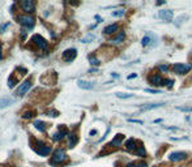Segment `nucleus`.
<instances>
[{
  "mask_svg": "<svg viewBox=\"0 0 192 167\" xmlns=\"http://www.w3.org/2000/svg\"><path fill=\"white\" fill-rule=\"evenodd\" d=\"M64 161H67V154L63 149H56L54 152L52 157H51V164L55 166V164H60L63 163Z\"/></svg>",
  "mask_w": 192,
  "mask_h": 167,
  "instance_id": "f257e3e1",
  "label": "nucleus"
},
{
  "mask_svg": "<svg viewBox=\"0 0 192 167\" xmlns=\"http://www.w3.org/2000/svg\"><path fill=\"white\" fill-rule=\"evenodd\" d=\"M17 20H19V22L21 25H24V26H26L28 29H31L33 26H34L35 24V20L31 17V16L29 15H20L17 16Z\"/></svg>",
  "mask_w": 192,
  "mask_h": 167,
  "instance_id": "f03ea898",
  "label": "nucleus"
},
{
  "mask_svg": "<svg viewBox=\"0 0 192 167\" xmlns=\"http://www.w3.org/2000/svg\"><path fill=\"white\" fill-rule=\"evenodd\" d=\"M192 65L191 64H182V63H178V64L173 65V72L177 74H186L191 71Z\"/></svg>",
  "mask_w": 192,
  "mask_h": 167,
  "instance_id": "7ed1b4c3",
  "label": "nucleus"
},
{
  "mask_svg": "<svg viewBox=\"0 0 192 167\" xmlns=\"http://www.w3.org/2000/svg\"><path fill=\"white\" fill-rule=\"evenodd\" d=\"M31 42H33V43H34L39 50H46L47 46H48L47 40L45 39L42 35H39V34L33 35V37H31Z\"/></svg>",
  "mask_w": 192,
  "mask_h": 167,
  "instance_id": "20e7f679",
  "label": "nucleus"
},
{
  "mask_svg": "<svg viewBox=\"0 0 192 167\" xmlns=\"http://www.w3.org/2000/svg\"><path fill=\"white\" fill-rule=\"evenodd\" d=\"M37 146H38V148L35 149V152H37L39 155H42V157L50 154V152H51V146L46 145V144H43V142H41V141H38V142H37Z\"/></svg>",
  "mask_w": 192,
  "mask_h": 167,
  "instance_id": "39448f33",
  "label": "nucleus"
},
{
  "mask_svg": "<svg viewBox=\"0 0 192 167\" xmlns=\"http://www.w3.org/2000/svg\"><path fill=\"white\" fill-rule=\"evenodd\" d=\"M31 87V80H26V81H24V82L21 84L19 86V89H17V95L19 97H22V95H25V94L29 91V89Z\"/></svg>",
  "mask_w": 192,
  "mask_h": 167,
  "instance_id": "423d86ee",
  "label": "nucleus"
},
{
  "mask_svg": "<svg viewBox=\"0 0 192 167\" xmlns=\"http://www.w3.org/2000/svg\"><path fill=\"white\" fill-rule=\"evenodd\" d=\"M20 7L22 8V11L26 13L29 12H34L35 8V3L33 0H24V1H20Z\"/></svg>",
  "mask_w": 192,
  "mask_h": 167,
  "instance_id": "0eeeda50",
  "label": "nucleus"
},
{
  "mask_svg": "<svg viewBox=\"0 0 192 167\" xmlns=\"http://www.w3.org/2000/svg\"><path fill=\"white\" fill-rule=\"evenodd\" d=\"M76 56H77V51L76 48H68L65 50L64 52H63V60L64 62H72V60L76 59Z\"/></svg>",
  "mask_w": 192,
  "mask_h": 167,
  "instance_id": "6e6552de",
  "label": "nucleus"
},
{
  "mask_svg": "<svg viewBox=\"0 0 192 167\" xmlns=\"http://www.w3.org/2000/svg\"><path fill=\"white\" fill-rule=\"evenodd\" d=\"M186 158H187V154L184 152H174L169 155V159L171 162H179V161L186 159Z\"/></svg>",
  "mask_w": 192,
  "mask_h": 167,
  "instance_id": "1a4fd4ad",
  "label": "nucleus"
},
{
  "mask_svg": "<svg viewBox=\"0 0 192 167\" xmlns=\"http://www.w3.org/2000/svg\"><path fill=\"white\" fill-rule=\"evenodd\" d=\"M55 74V72H51V73H46L45 76H42V78H41V82L45 84V85H52V84L56 82V77L51 78V76H54Z\"/></svg>",
  "mask_w": 192,
  "mask_h": 167,
  "instance_id": "9d476101",
  "label": "nucleus"
},
{
  "mask_svg": "<svg viewBox=\"0 0 192 167\" xmlns=\"http://www.w3.org/2000/svg\"><path fill=\"white\" fill-rule=\"evenodd\" d=\"M173 16H174V13H173V11H170V9H163V11H159V12H158V17L165 20V21H170V20L173 19Z\"/></svg>",
  "mask_w": 192,
  "mask_h": 167,
  "instance_id": "9b49d317",
  "label": "nucleus"
},
{
  "mask_svg": "<svg viewBox=\"0 0 192 167\" xmlns=\"http://www.w3.org/2000/svg\"><path fill=\"white\" fill-rule=\"evenodd\" d=\"M137 148H139V144H137L136 140H133V139L127 140V142H126V149H127L128 152H135V150H137Z\"/></svg>",
  "mask_w": 192,
  "mask_h": 167,
  "instance_id": "f8f14e48",
  "label": "nucleus"
},
{
  "mask_svg": "<svg viewBox=\"0 0 192 167\" xmlns=\"http://www.w3.org/2000/svg\"><path fill=\"white\" fill-rule=\"evenodd\" d=\"M149 81H150V84L154 85V86H159V85H162V82H163V78H162L159 74H153V76L149 77Z\"/></svg>",
  "mask_w": 192,
  "mask_h": 167,
  "instance_id": "ddd939ff",
  "label": "nucleus"
},
{
  "mask_svg": "<svg viewBox=\"0 0 192 167\" xmlns=\"http://www.w3.org/2000/svg\"><path fill=\"white\" fill-rule=\"evenodd\" d=\"M165 103H150V105H144L140 107V111H149V110H154V108H158V107H162Z\"/></svg>",
  "mask_w": 192,
  "mask_h": 167,
  "instance_id": "4468645a",
  "label": "nucleus"
},
{
  "mask_svg": "<svg viewBox=\"0 0 192 167\" xmlns=\"http://www.w3.org/2000/svg\"><path fill=\"white\" fill-rule=\"evenodd\" d=\"M123 139H124L123 135H116V136L114 137V140H112L111 142L108 144V146H111V148H118V146H120Z\"/></svg>",
  "mask_w": 192,
  "mask_h": 167,
  "instance_id": "2eb2a0df",
  "label": "nucleus"
},
{
  "mask_svg": "<svg viewBox=\"0 0 192 167\" xmlns=\"http://www.w3.org/2000/svg\"><path fill=\"white\" fill-rule=\"evenodd\" d=\"M65 135H68L67 129H65V128H62V129H59L56 133H54V135H52V140H55V141H59V140H62Z\"/></svg>",
  "mask_w": 192,
  "mask_h": 167,
  "instance_id": "dca6fc26",
  "label": "nucleus"
},
{
  "mask_svg": "<svg viewBox=\"0 0 192 167\" xmlns=\"http://www.w3.org/2000/svg\"><path fill=\"white\" fill-rule=\"evenodd\" d=\"M77 84H78V86H80L81 89H85V90H92L94 87V84L93 82H89V81L80 80Z\"/></svg>",
  "mask_w": 192,
  "mask_h": 167,
  "instance_id": "f3484780",
  "label": "nucleus"
},
{
  "mask_svg": "<svg viewBox=\"0 0 192 167\" xmlns=\"http://www.w3.org/2000/svg\"><path fill=\"white\" fill-rule=\"evenodd\" d=\"M13 103V99L9 97H5V98H0V110L1 108H5L8 106H11Z\"/></svg>",
  "mask_w": 192,
  "mask_h": 167,
  "instance_id": "a211bd4d",
  "label": "nucleus"
},
{
  "mask_svg": "<svg viewBox=\"0 0 192 167\" xmlns=\"http://www.w3.org/2000/svg\"><path fill=\"white\" fill-rule=\"evenodd\" d=\"M34 125H35V128H37L39 132H46V129H47V124L45 123V121H42V120H35Z\"/></svg>",
  "mask_w": 192,
  "mask_h": 167,
  "instance_id": "6ab92c4d",
  "label": "nucleus"
},
{
  "mask_svg": "<svg viewBox=\"0 0 192 167\" xmlns=\"http://www.w3.org/2000/svg\"><path fill=\"white\" fill-rule=\"evenodd\" d=\"M105 34H114L115 31H118V25L116 24H112V25H108V26H106L105 28Z\"/></svg>",
  "mask_w": 192,
  "mask_h": 167,
  "instance_id": "aec40b11",
  "label": "nucleus"
},
{
  "mask_svg": "<svg viewBox=\"0 0 192 167\" xmlns=\"http://www.w3.org/2000/svg\"><path fill=\"white\" fill-rule=\"evenodd\" d=\"M68 145H69V148H73L76 144H77V141H78V137L74 135V133H69L68 135Z\"/></svg>",
  "mask_w": 192,
  "mask_h": 167,
  "instance_id": "412c9836",
  "label": "nucleus"
},
{
  "mask_svg": "<svg viewBox=\"0 0 192 167\" xmlns=\"http://www.w3.org/2000/svg\"><path fill=\"white\" fill-rule=\"evenodd\" d=\"M124 38H126V34H124V31H120L116 37L114 38L112 40H110V42H112V43H120V42H123Z\"/></svg>",
  "mask_w": 192,
  "mask_h": 167,
  "instance_id": "4be33fe9",
  "label": "nucleus"
},
{
  "mask_svg": "<svg viewBox=\"0 0 192 167\" xmlns=\"http://www.w3.org/2000/svg\"><path fill=\"white\" fill-rule=\"evenodd\" d=\"M136 154L139 155V157H146V150H145V148H144L143 145H140L139 148H137V150H136Z\"/></svg>",
  "mask_w": 192,
  "mask_h": 167,
  "instance_id": "5701e85b",
  "label": "nucleus"
},
{
  "mask_svg": "<svg viewBox=\"0 0 192 167\" xmlns=\"http://www.w3.org/2000/svg\"><path fill=\"white\" fill-rule=\"evenodd\" d=\"M150 42H152V35H145V37L143 38V40H141V44H143L144 47L148 46V44H150Z\"/></svg>",
  "mask_w": 192,
  "mask_h": 167,
  "instance_id": "b1692460",
  "label": "nucleus"
},
{
  "mask_svg": "<svg viewBox=\"0 0 192 167\" xmlns=\"http://www.w3.org/2000/svg\"><path fill=\"white\" fill-rule=\"evenodd\" d=\"M89 62H90V64H92V65H98V64H99V60L97 59L94 55L89 56Z\"/></svg>",
  "mask_w": 192,
  "mask_h": 167,
  "instance_id": "393cba45",
  "label": "nucleus"
},
{
  "mask_svg": "<svg viewBox=\"0 0 192 167\" xmlns=\"http://www.w3.org/2000/svg\"><path fill=\"white\" fill-rule=\"evenodd\" d=\"M124 13H126V11H124V9H119V11H115V12H112V16H114V17H122Z\"/></svg>",
  "mask_w": 192,
  "mask_h": 167,
  "instance_id": "a878e982",
  "label": "nucleus"
},
{
  "mask_svg": "<svg viewBox=\"0 0 192 167\" xmlns=\"http://www.w3.org/2000/svg\"><path fill=\"white\" fill-rule=\"evenodd\" d=\"M33 115H34V112H33V111H25L24 114H22V118H24V119H30V118H33Z\"/></svg>",
  "mask_w": 192,
  "mask_h": 167,
  "instance_id": "bb28decb",
  "label": "nucleus"
},
{
  "mask_svg": "<svg viewBox=\"0 0 192 167\" xmlns=\"http://www.w3.org/2000/svg\"><path fill=\"white\" fill-rule=\"evenodd\" d=\"M46 114H47V116H52V118H56V116L59 115V112L55 111V110H48Z\"/></svg>",
  "mask_w": 192,
  "mask_h": 167,
  "instance_id": "cd10ccee",
  "label": "nucleus"
},
{
  "mask_svg": "<svg viewBox=\"0 0 192 167\" xmlns=\"http://www.w3.org/2000/svg\"><path fill=\"white\" fill-rule=\"evenodd\" d=\"M116 97L118 98H122V99H127V98H131L132 94H124V93H116Z\"/></svg>",
  "mask_w": 192,
  "mask_h": 167,
  "instance_id": "c85d7f7f",
  "label": "nucleus"
},
{
  "mask_svg": "<svg viewBox=\"0 0 192 167\" xmlns=\"http://www.w3.org/2000/svg\"><path fill=\"white\" fill-rule=\"evenodd\" d=\"M16 85V81H15V78H13V76H11L9 78H8V86L11 87V89H12L13 86H15Z\"/></svg>",
  "mask_w": 192,
  "mask_h": 167,
  "instance_id": "c756f323",
  "label": "nucleus"
},
{
  "mask_svg": "<svg viewBox=\"0 0 192 167\" xmlns=\"http://www.w3.org/2000/svg\"><path fill=\"white\" fill-rule=\"evenodd\" d=\"M93 39H94V35L89 34V35H88L86 38H84V39L81 40V42H84V43H88V42H89V40H93Z\"/></svg>",
  "mask_w": 192,
  "mask_h": 167,
  "instance_id": "7c9ffc66",
  "label": "nucleus"
},
{
  "mask_svg": "<svg viewBox=\"0 0 192 167\" xmlns=\"http://www.w3.org/2000/svg\"><path fill=\"white\" fill-rule=\"evenodd\" d=\"M180 111H187V112H192V107H177Z\"/></svg>",
  "mask_w": 192,
  "mask_h": 167,
  "instance_id": "2f4dec72",
  "label": "nucleus"
},
{
  "mask_svg": "<svg viewBox=\"0 0 192 167\" xmlns=\"http://www.w3.org/2000/svg\"><path fill=\"white\" fill-rule=\"evenodd\" d=\"M162 85H167L169 87H171V86H173V81H171V80H163Z\"/></svg>",
  "mask_w": 192,
  "mask_h": 167,
  "instance_id": "473e14b6",
  "label": "nucleus"
},
{
  "mask_svg": "<svg viewBox=\"0 0 192 167\" xmlns=\"http://www.w3.org/2000/svg\"><path fill=\"white\" fill-rule=\"evenodd\" d=\"M145 91H146V93H153V94H158V93H159L158 90H154V89H149V87H146V89H145Z\"/></svg>",
  "mask_w": 192,
  "mask_h": 167,
  "instance_id": "72a5a7b5",
  "label": "nucleus"
},
{
  "mask_svg": "<svg viewBox=\"0 0 192 167\" xmlns=\"http://www.w3.org/2000/svg\"><path fill=\"white\" fill-rule=\"evenodd\" d=\"M8 26H9V22H8V24H4L3 26L0 28V33H4V30H5V29L8 28Z\"/></svg>",
  "mask_w": 192,
  "mask_h": 167,
  "instance_id": "f704fd0d",
  "label": "nucleus"
},
{
  "mask_svg": "<svg viewBox=\"0 0 192 167\" xmlns=\"http://www.w3.org/2000/svg\"><path fill=\"white\" fill-rule=\"evenodd\" d=\"M128 121H131V123H137V124H143V120H133V119H128Z\"/></svg>",
  "mask_w": 192,
  "mask_h": 167,
  "instance_id": "c9c22d12",
  "label": "nucleus"
},
{
  "mask_svg": "<svg viewBox=\"0 0 192 167\" xmlns=\"http://www.w3.org/2000/svg\"><path fill=\"white\" fill-rule=\"evenodd\" d=\"M159 69H161V71H163V72H166L169 69V67H167V65H159Z\"/></svg>",
  "mask_w": 192,
  "mask_h": 167,
  "instance_id": "e433bc0d",
  "label": "nucleus"
},
{
  "mask_svg": "<svg viewBox=\"0 0 192 167\" xmlns=\"http://www.w3.org/2000/svg\"><path fill=\"white\" fill-rule=\"evenodd\" d=\"M136 167H148V164H146L145 162H140L139 164H136Z\"/></svg>",
  "mask_w": 192,
  "mask_h": 167,
  "instance_id": "4c0bfd02",
  "label": "nucleus"
},
{
  "mask_svg": "<svg viewBox=\"0 0 192 167\" xmlns=\"http://www.w3.org/2000/svg\"><path fill=\"white\" fill-rule=\"evenodd\" d=\"M136 76H137L136 73H133V74H131V76H128V78H135V77H136Z\"/></svg>",
  "mask_w": 192,
  "mask_h": 167,
  "instance_id": "58836bf2",
  "label": "nucleus"
},
{
  "mask_svg": "<svg viewBox=\"0 0 192 167\" xmlns=\"http://www.w3.org/2000/svg\"><path fill=\"white\" fill-rule=\"evenodd\" d=\"M127 167H136V164H133V163H128Z\"/></svg>",
  "mask_w": 192,
  "mask_h": 167,
  "instance_id": "ea45409f",
  "label": "nucleus"
},
{
  "mask_svg": "<svg viewBox=\"0 0 192 167\" xmlns=\"http://www.w3.org/2000/svg\"><path fill=\"white\" fill-rule=\"evenodd\" d=\"M0 59H1V44H0Z\"/></svg>",
  "mask_w": 192,
  "mask_h": 167,
  "instance_id": "a19ab883",
  "label": "nucleus"
}]
</instances>
